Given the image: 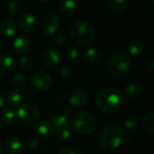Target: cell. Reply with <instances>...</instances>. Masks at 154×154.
Instances as JSON below:
<instances>
[{
  "label": "cell",
  "instance_id": "cell-28",
  "mask_svg": "<svg viewBox=\"0 0 154 154\" xmlns=\"http://www.w3.org/2000/svg\"><path fill=\"white\" fill-rule=\"evenodd\" d=\"M72 135V132H71V129L68 126L59 130L56 132V139L58 141H60V142H64V141H67L69 140Z\"/></svg>",
  "mask_w": 154,
  "mask_h": 154
},
{
  "label": "cell",
  "instance_id": "cell-36",
  "mask_svg": "<svg viewBox=\"0 0 154 154\" xmlns=\"http://www.w3.org/2000/svg\"><path fill=\"white\" fill-rule=\"evenodd\" d=\"M146 69H147V71L150 74H152V72H153L154 70V62L152 60H151L149 62H147V64H146Z\"/></svg>",
  "mask_w": 154,
  "mask_h": 154
},
{
  "label": "cell",
  "instance_id": "cell-5",
  "mask_svg": "<svg viewBox=\"0 0 154 154\" xmlns=\"http://www.w3.org/2000/svg\"><path fill=\"white\" fill-rule=\"evenodd\" d=\"M132 59L124 52L114 54L107 62V71L115 78H123L132 68Z\"/></svg>",
  "mask_w": 154,
  "mask_h": 154
},
{
  "label": "cell",
  "instance_id": "cell-6",
  "mask_svg": "<svg viewBox=\"0 0 154 154\" xmlns=\"http://www.w3.org/2000/svg\"><path fill=\"white\" fill-rule=\"evenodd\" d=\"M41 113L39 108L31 103H23L16 109V118L24 125H34L39 122Z\"/></svg>",
  "mask_w": 154,
  "mask_h": 154
},
{
  "label": "cell",
  "instance_id": "cell-4",
  "mask_svg": "<svg viewBox=\"0 0 154 154\" xmlns=\"http://www.w3.org/2000/svg\"><path fill=\"white\" fill-rule=\"evenodd\" d=\"M71 129L78 134L87 136L95 132L97 127L96 117L89 112L81 111L76 113L70 120Z\"/></svg>",
  "mask_w": 154,
  "mask_h": 154
},
{
  "label": "cell",
  "instance_id": "cell-19",
  "mask_svg": "<svg viewBox=\"0 0 154 154\" xmlns=\"http://www.w3.org/2000/svg\"><path fill=\"white\" fill-rule=\"evenodd\" d=\"M16 66V62L12 56L2 54L0 55V73L7 74L12 72Z\"/></svg>",
  "mask_w": 154,
  "mask_h": 154
},
{
  "label": "cell",
  "instance_id": "cell-37",
  "mask_svg": "<svg viewBox=\"0 0 154 154\" xmlns=\"http://www.w3.org/2000/svg\"><path fill=\"white\" fill-rule=\"evenodd\" d=\"M5 97L0 93V109L5 106Z\"/></svg>",
  "mask_w": 154,
  "mask_h": 154
},
{
  "label": "cell",
  "instance_id": "cell-29",
  "mask_svg": "<svg viewBox=\"0 0 154 154\" xmlns=\"http://www.w3.org/2000/svg\"><path fill=\"white\" fill-rule=\"evenodd\" d=\"M18 65L20 68L22 69H30L32 67V64H33V60L30 57V56H27V55H23L21 57H19L18 59Z\"/></svg>",
  "mask_w": 154,
  "mask_h": 154
},
{
  "label": "cell",
  "instance_id": "cell-11",
  "mask_svg": "<svg viewBox=\"0 0 154 154\" xmlns=\"http://www.w3.org/2000/svg\"><path fill=\"white\" fill-rule=\"evenodd\" d=\"M19 28L27 33L34 32L38 26V20L36 16L32 13H25L22 14L18 21Z\"/></svg>",
  "mask_w": 154,
  "mask_h": 154
},
{
  "label": "cell",
  "instance_id": "cell-34",
  "mask_svg": "<svg viewBox=\"0 0 154 154\" xmlns=\"http://www.w3.org/2000/svg\"><path fill=\"white\" fill-rule=\"evenodd\" d=\"M26 146L30 150H35L39 146V141L36 138H31L26 142Z\"/></svg>",
  "mask_w": 154,
  "mask_h": 154
},
{
  "label": "cell",
  "instance_id": "cell-1",
  "mask_svg": "<svg viewBox=\"0 0 154 154\" xmlns=\"http://www.w3.org/2000/svg\"><path fill=\"white\" fill-rule=\"evenodd\" d=\"M125 102V96L116 87H106L100 89L95 97L97 107L104 114L113 115L118 112Z\"/></svg>",
  "mask_w": 154,
  "mask_h": 154
},
{
  "label": "cell",
  "instance_id": "cell-24",
  "mask_svg": "<svg viewBox=\"0 0 154 154\" xmlns=\"http://www.w3.org/2000/svg\"><path fill=\"white\" fill-rule=\"evenodd\" d=\"M1 120L2 123L5 125H12L13 123H14V121L16 120V109L11 106H7L6 108H5Z\"/></svg>",
  "mask_w": 154,
  "mask_h": 154
},
{
  "label": "cell",
  "instance_id": "cell-10",
  "mask_svg": "<svg viewBox=\"0 0 154 154\" xmlns=\"http://www.w3.org/2000/svg\"><path fill=\"white\" fill-rule=\"evenodd\" d=\"M42 61L47 68L56 69L60 65L61 55L57 49L53 47H49L44 51L42 54Z\"/></svg>",
  "mask_w": 154,
  "mask_h": 154
},
{
  "label": "cell",
  "instance_id": "cell-20",
  "mask_svg": "<svg viewBox=\"0 0 154 154\" xmlns=\"http://www.w3.org/2000/svg\"><path fill=\"white\" fill-rule=\"evenodd\" d=\"M23 97L22 94L17 90L13 89L6 93L5 101L11 107L17 108L18 106H20L23 104Z\"/></svg>",
  "mask_w": 154,
  "mask_h": 154
},
{
  "label": "cell",
  "instance_id": "cell-7",
  "mask_svg": "<svg viewBox=\"0 0 154 154\" xmlns=\"http://www.w3.org/2000/svg\"><path fill=\"white\" fill-rule=\"evenodd\" d=\"M60 27L59 16L55 13H47L40 22V28L42 33L47 36L54 35Z\"/></svg>",
  "mask_w": 154,
  "mask_h": 154
},
{
  "label": "cell",
  "instance_id": "cell-35",
  "mask_svg": "<svg viewBox=\"0 0 154 154\" xmlns=\"http://www.w3.org/2000/svg\"><path fill=\"white\" fill-rule=\"evenodd\" d=\"M58 154H80L79 152L75 151L72 148H64Z\"/></svg>",
  "mask_w": 154,
  "mask_h": 154
},
{
  "label": "cell",
  "instance_id": "cell-16",
  "mask_svg": "<svg viewBox=\"0 0 154 154\" xmlns=\"http://www.w3.org/2000/svg\"><path fill=\"white\" fill-rule=\"evenodd\" d=\"M83 60L88 65L97 66L101 61V54L97 49L90 47V48H88L84 51Z\"/></svg>",
  "mask_w": 154,
  "mask_h": 154
},
{
  "label": "cell",
  "instance_id": "cell-14",
  "mask_svg": "<svg viewBox=\"0 0 154 154\" xmlns=\"http://www.w3.org/2000/svg\"><path fill=\"white\" fill-rule=\"evenodd\" d=\"M13 47L17 52L25 53L30 51L32 48V42L28 37L24 35H17L14 39Z\"/></svg>",
  "mask_w": 154,
  "mask_h": 154
},
{
  "label": "cell",
  "instance_id": "cell-13",
  "mask_svg": "<svg viewBox=\"0 0 154 154\" xmlns=\"http://www.w3.org/2000/svg\"><path fill=\"white\" fill-rule=\"evenodd\" d=\"M34 133L42 139H49L53 134V129L49 122L40 121L34 125Z\"/></svg>",
  "mask_w": 154,
  "mask_h": 154
},
{
  "label": "cell",
  "instance_id": "cell-39",
  "mask_svg": "<svg viewBox=\"0 0 154 154\" xmlns=\"http://www.w3.org/2000/svg\"><path fill=\"white\" fill-rule=\"evenodd\" d=\"M2 152V144H1V143H0V154Z\"/></svg>",
  "mask_w": 154,
  "mask_h": 154
},
{
  "label": "cell",
  "instance_id": "cell-3",
  "mask_svg": "<svg viewBox=\"0 0 154 154\" xmlns=\"http://www.w3.org/2000/svg\"><path fill=\"white\" fill-rule=\"evenodd\" d=\"M69 33L74 42L81 47H87L92 44L97 34L95 26L87 21L75 23L71 26Z\"/></svg>",
  "mask_w": 154,
  "mask_h": 154
},
{
  "label": "cell",
  "instance_id": "cell-27",
  "mask_svg": "<svg viewBox=\"0 0 154 154\" xmlns=\"http://www.w3.org/2000/svg\"><path fill=\"white\" fill-rule=\"evenodd\" d=\"M10 82L12 84L13 87L17 88H22L26 87L27 85V79L24 75L21 74V73H17L12 76Z\"/></svg>",
  "mask_w": 154,
  "mask_h": 154
},
{
  "label": "cell",
  "instance_id": "cell-8",
  "mask_svg": "<svg viewBox=\"0 0 154 154\" xmlns=\"http://www.w3.org/2000/svg\"><path fill=\"white\" fill-rule=\"evenodd\" d=\"M31 83L35 89L39 91H46L51 88L52 85V79L45 70H38L32 75Z\"/></svg>",
  "mask_w": 154,
  "mask_h": 154
},
{
  "label": "cell",
  "instance_id": "cell-21",
  "mask_svg": "<svg viewBox=\"0 0 154 154\" xmlns=\"http://www.w3.org/2000/svg\"><path fill=\"white\" fill-rule=\"evenodd\" d=\"M142 127L150 135L154 134V114L152 112L145 114L142 118Z\"/></svg>",
  "mask_w": 154,
  "mask_h": 154
},
{
  "label": "cell",
  "instance_id": "cell-2",
  "mask_svg": "<svg viewBox=\"0 0 154 154\" xmlns=\"http://www.w3.org/2000/svg\"><path fill=\"white\" fill-rule=\"evenodd\" d=\"M126 139V132L119 125H110L103 128L97 136L99 147L107 152L118 149Z\"/></svg>",
  "mask_w": 154,
  "mask_h": 154
},
{
  "label": "cell",
  "instance_id": "cell-18",
  "mask_svg": "<svg viewBox=\"0 0 154 154\" xmlns=\"http://www.w3.org/2000/svg\"><path fill=\"white\" fill-rule=\"evenodd\" d=\"M49 123L51 125L53 131L57 132V131L68 126L69 117L67 116L63 115L62 113L55 114V115H53V116H51L50 117Z\"/></svg>",
  "mask_w": 154,
  "mask_h": 154
},
{
  "label": "cell",
  "instance_id": "cell-15",
  "mask_svg": "<svg viewBox=\"0 0 154 154\" xmlns=\"http://www.w3.org/2000/svg\"><path fill=\"white\" fill-rule=\"evenodd\" d=\"M17 32V24L14 19L6 18L0 23V33L5 37H13Z\"/></svg>",
  "mask_w": 154,
  "mask_h": 154
},
{
  "label": "cell",
  "instance_id": "cell-25",
  "mask_svg": "<svg viewBox=\"0 0 154 154\" xmlns=\"http://www.w3.org/2000/svg\"><path fill=\"white\" fill-rule=\"evenodd\" d=\"M139 124L138 116L135 114H129L124 119V126L128 131H134Z\"/></svg>",
  "mask_w": 154,
  "mask_h": 154
},
{
  "label": "cell",
  "instance_id": "cell-17",
  "mask_svg": "<svg viewBox=\"0 0 154 154\" xmlns=\"http://www.w3.org/2000/svg\"><path fill=\"white\" fill-rule=\"evenodd\" d=\"M125 93L129 97L140 98V97H143V95L145 93V88L140 83H130L125 86Z\"/></svg>",
  "mask_w": 154,
  "mask_h": 154
},
{
  "label": "cell",
  "instance_id": "cell-32",
  "mask_svg": "<svg viewBox=\"0 0 154 154\" xmlns=\"http://www.w3.org/2000/svg\"><path fill=\"white\" fill-rule=\"evenodd\" d=\"M59 73L60 76H62L63 78H69L72 76L73 74V69H71V67L68 66V65H61L59 69Z\"/></svg>",
  "mask_w": 154,
  "mask_h": 154
},
{
  "label": "cell",
  "instance_id": "cell-26",
  "mask_svg": "<svg viewBox=\"0 0 154 154\" xmlns=\"http://www.w3.org/2000/svg\"><path fill=\"white\" fill-rule=\"evenodd\" d=\"M107 5L114 12L121 13L126 9L128 3L125 0H109L107 1Z\"/></svg>",
  "mask_w": 154,
  "mask_h": 154
},
{
  "label": "cell",
  "instance_id": "cell-30",
  "mask_svg": "<svg viewBox=\"0 0 154 154\" xmlns=\"http://www.w3.org/2000/svg\"><path fill=\"white\" fill-rule=\"evenodd\" d=\"M55 42L57 45L64 47L69 43V38L65 32H60L55 37Z\"/></svg>",
  "mask_w": 154,
  "mask_h": 154
},
{
  "label": "cell",
  "instance_id": "cell-22",
  "mask_svg": "<svg viewBox=\"0 0 154 154\" xmlns=\"http://www.w3.org/2000/svg\"><path fill=\"white\" fill-rule=\"evenodd\" d=\"M144 49L143 42L138 39L132 40L128 44V51L133 57H139L143 54Z\"/></svg>",
  "mask_w": 154,
  "mask_h": 154
},
{
  "label": "cell",
  "instance_id": "cell-12",
  "mask_svg": "<svg viewBox=\"0 0 154 154\" xmlns=\"http://www.w3.org/2000/svg\"><path fill=\"white\" fill-rule=\"evenodd\" d=\"M24 149V142L18 135L9 137L5 144V151L7 154H21Z\"/></svg>",
  "mask_w": 154,
  "mask_h": 154
},
{
  "label": "cell",
  "instance_id": "cell-9",
  "mask_svg": "<svg viewBox=\"0 0 154 154\" xmlns=\"http://www.w3.org/2000/svg\"><path fill=\"white\" fill-rule=\"evenodd\" d=\"M88 91L85 87L79 86L71 90V92L69 95L68 100L71 106L73 107H81L85 106L88 100Z\"/></svg>",
  "mask_w": 154,
  "mask_h": 154
},
{
  "label": "cell",
  "instance_id": "cell-31",
  "mask_svg": "<svg viewBox=\"0 0 154 154\" xmlns=\"http://www.w3.org/2000/svg\"><path fill=\"white\" fill-rule=\"evenodd\" d=\"M6 9L9 13L14 15H17L20 13V5L18 2H9L6 5Z\"/></svg>",
  "mask_w": 154,
  "mask_h": 154
},
{
  "label": "cell",
  "instance_id": "cell-23",
  "mask_svg": "<svg viewBox=\"0 0 154 154\" xmlns=\"http://www.w3.org/2000/svg\"><path fill=\"white\" fill-rule=\"evenodd\" d=\"M59 9L61 13L65 14H72L77 10V4L71 0L60 1L59 3Z\"/></svg>",
  "mask_w": 154,
  "mask_h": 154
},
{
  "label": "cell",
  "instance_id": "cell-38",
  "mask_svg": "<svg viewBox=\"0 0 154 154\" xmlns=\"http://www.w3.org/2000/svg\"><path fill=\"white\" fill-rule=\"evenodd\" d=\"M2 125H3V123H2V120H1V117H0V129L2 127Z\"/></svg>",
  "mask_w": 154,
  "mask_h": 154
},
{
  "label": "cell",
  "instance_id": "cell-33",
  "mask_svg": "<svg viewBox=\"0 0 154 154\" xmlns=\"http://www.w3.org/2000/svg\"><path fill=\"white\" fill-rule=\"evenodd\" d=\"M79 54H80L79 49L78 47H76V46H71V47H69V50H68V53H67L69 59V60H72L78 59L79 56Z\"/></svg>",
  "mask_w": 154,
  "mask_h": 154
}]
</instances>
